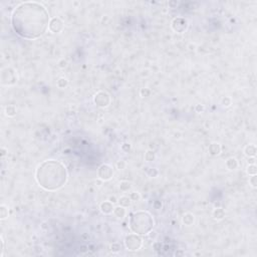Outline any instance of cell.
Instances as JSON below:
<instances>
[{"label": "cell", "instance_id": "36", "mask_svg": "<svg viewBox=\"0 0 257 257\" xmlns=\"http://www.w3.org/2000/svg\"><path fill=\"white\" fill-rule=\"evenodd\" d=\"M195 109H196V111H197V113H201V111H204V107L202 106V105H197L196 107H195Z\"/></svg>", "mask_w": 257, "mask_h": 257}, {"label": "cell", "instance_id": "21", "mask_svg": "<svg viewBox=\"0 0 257 257\" xmlns=\"http://www.w3.org/2000/svg\"><path fill=\"white\" fill-rule=\"evenodd\" d=\"M156 159V153L153 150H148L145 154V160L147 162H152Z\"/></svg>", "mask_w": 257, "mask_h": 257}, {"label": "cell", "instance_id": "38", "mask_svg": "<svg viewBox=\"0 0 257 257\" xmlns=\"http://www.w3.org/2000/svg\"><path fill=\"white\" fill-rule=\"evenodd\" d=\"M109 201H111L113 204H115V203H117V202H118V199H117V197H116V196H111V197H109Z\"/></svg>", "mask_w": 257, "mask_h": 257}, {"label": "cell", "instance_id": "43", "mask_svg": "<svg viewBox=\"0 0 257 257\" xmlns=\"http://www.w3.org/2000/svg\"><path fill=\"white\" fill-rule=\"evenodd\" d=\"M85 248H86L85 246H83V247H81V251H85V250H86Z\"/></svg>", "mask_w": 257, "mask_h": 257}, {"label": "cell", "instance_id": "37", "mask_svg": "<svg viewBox=\"0 0 257 257\" xmlns=\"http://www.w3.org/2000/svg\"><path fill=\"white\" fill-rule=\"evenodd\" d=\"M154 207H155L156 209H161L162 203H161V202H159V201H156L155 203H154Z\"/></svg>", "mask_w": 257, "mask_h": 257}, {"label": "cell", "instance_id": "26", "mask_svg": "<svg viewBox=\"0 0 257 257\" xmlns=\"http://www.w3.org/2000/svg\"><path fill=\"white\" fill-rule=\"evenodd\" d=\"M140 94H141V96H143V98H147V96H150L151 90H149L148 87H144V88H142V90H140Z\"/></svg>", "mask_w": 257, "mask_h": 257}, {"label": "cell", "instance_id": "9", "mask_svg": "<svg viewBox=\"0 0 257 257\" xmlns=\"http://www.w3.org/2000/svg\"><path fill=\"white\" fill-rule=\"evenodd\" d=\"M48 29H49V31L52 33L60 32V31H62V29H64V22L58 17L51 18L49 21V25H48Z\"/></svg>", "mask_w": 257, "mask_h": 257}, {"label": "cell", "instance_id": "22", "mask_svg": "<svg viewBox=\"0 0 257 257\" xmlns=\"http://www.w3.org/2000/svg\"><path fill=\"white\" fill-rule=\"evenodd\" d=\"M56 85L59 88H65L68 85V81H67V79H65V77H60L57 81V83H56Z\"/></svg>", "mask_w": 257, "mask_h": 257}, {"label": "cell", "instance_id": "13", "mask_svg": "<svg viewBox=\"0 0 257 257\" xmlns=\"http://www.w3.org/2000/svg\"><path fill=\"white\" fill-rule=\"evenodd\" d=\"M113 215H115L116 217H117V218L122 219V218H124V217L126 216V213H127V212H126L125 207H123V206L119 205V206H117V207L113 208Z\"/></svg>", "mask_w": 257, "mask_h": 257}, {"label": "cell", "instance_id": "40", "mask_svg": "<svg viewBox=\"0 0 257 257\" xmlns=\"http://www.w3.org/2000/svg\"><path fill=\"white\" fill-rule=\"evenodd\" d=\"M175 255L178 256V255H185V252L182 251V250H179V251H177L176 253H175Z\"/></svg>", "mask_w": 257, "mask_h": 257}, {"label": "cell", "instance_id": "4", "mask_svg": "<svg viewBox=\"0 0 257 257\" xmlns=\"http://www.w3.org/2000/svg\"><path fill=\"white\" fill-rule=\"evenodd\" d=\"M125 246L128 250L130 251H137V250L141 249L143 246V239L139 234L136 233H131L126 236L125 238Z\"/></svg>", "mask_w": 257, "mask_h": 257}, {"label": "cell", "instance_id": "39", "mask_svg": "<svg viewBox=\"0 0 257 257\" xmlns=\"http://www.w3.org/2000/svg\"><path fill=\"white\" fill-rule=\"evenodd\" d=\"M248 163H249V165H251V164H255V157H249V159H248Z\"/></svg>", "mask_w": 257, "mask_h": 257}, {"label": "cell", "instance_id": "25", "mask_svg": "<svg viewBox=\"0 0 257 257\" xmlns=\"http://www.w3.org/2000/svg\"><path fill=\"white\" fill-rule=\"evenodd\" d=\"M109 248H111V251H113V253H118L121 251V245L119 243H113Z\"/></svg>", "mask_w": 257, "mask_h": 257}, {"label": "cell", "instance_id": "5", "mask_svg": "<svg viewBox=\"0 0 257 257\" xmlns=\"http://www.w3.org/2000/svg\"><path fill=\"white\" fill-rule=\"evenodd\" d=\"M17 81L15 70L11 67H5L1 71V83L3 85H13Z\"/></svg>", "mask_w": 257, "mask_h": 257}, {"label": "cell", "instance_id": "42", "mask_svg": "<svg viewBox=\"0 0 257 257\" xmlns=\"http://www.w3.org/2000/svg\"><path fill=\"white\" fill-rule=\"evenodd\" d=\"M169 5L172 6V5H178V3L177 2H169Z\"/></svg>", "mask_w": 257, "mask_h": 257}, {"label": "cell", "instance_id": "28", "mask_svg": "<svg viewBox=\"0 0 257 257\" xmlns=\"http://www.w3.org/2000/svg\"><path fill=\"white\" fill-rule=\"evenodd\" d=\"M116 166H117V169L119 170H124L126 168V166H127V164H126L125 161H123V160H121V161H118L117 164H116Z\"/></svg>", "mask_w": 257, "mask_h": 257}, {"label": "cell", "instance_id": "20", "mask_svg": "<svg viewBox=\"0 0 257 257\" xmlns=\"http://www.w3.org/2000/svg\"><path fill=\"white\" fill-rule=\"evenodd\" d=\"M120 190L122 191V192H128V190L131 189V183L128 182V181H122L121 183H120Z\"/></svg>", "mask_w": 257, "mask_h": 257}, {"label": "cell", "instance_id": "31", "mask_svg": "<svg viewBox=\"0 0 257 257\" xmlns=\"http://www.w3.org/2000/svg\"><path fill=\"white\" fill-rule=\"evenodd\" d=\"M222 105L224 107H230L231 106V98L229 96H225L222 100Z\"/></svg>", "mask_w": 257, "mask_h": 257}, {"label": "cell", "instance_id": "11", "mask_svg": "<svg viewBox=\"0 0 257 257\" xmlns=\"http://www.w3.org/2000/svg\"><path fill=\"white\" fill-rule=\"evenodd\" d=\"M208 151H209V154L211 156H218L220 155L222 148H221V145L219 143H212V144H210Z\"/></svg>", "mask_w": 257, "mask_h": 257}, {"label": "cell", "instance_id": "12", "mask_svg": "<svg viewBox=\"0 0 257 257\" xmlns=\"http://www.w3.org/2000/svg\"><path fill=\"white\" fill-rule=\"evenodd\" d=\"M183 224L186 225V226H191L193 225V223L195 222V216L192 213H186L183 216L182 218Z\"/></svg>", "mask_w": 257, "mask_h": 257}, {"label": "cell", "instance_id": "29", "mask_svg": "<svg viewBox=\"0 0 257 257\" xmlns=\"http://www.w3.org/2000/svg\"><path fill=\"white\" fill-rule=\"evenodd\" d=\"M162 248H163V244H162L161 242L155 241L153 243V249L156 250V251H159V250H161Z\"/></svg>", "mask_w": 257, "mask_h": 257}, {"label": "cell", "instance_id": "18", "mask_svg": "<svg viewBox=\"0 0 257 257\" xmlns=\"http://www.w3.org/2000/svg\"><path fill=\"white\" fill-rule=\"evenodd\" d=\"M8 207L6 205H1L0 206V219L4 220L8 217Z\"/></svg>", "mask_w": 257, "mask_h": 257}, {"label": "cell", "instance_id": "33", "mask_svg": "<svg viewBox=\"0 0 257 257\" xmlns=\"http://www.w3.org/2000/svg\"><path fill=\"white\" fill-rule=\"evenodd\" d=\"M58 65H59L60 68H64V67H66L67 65V62L66 59H64V58H62V59H60L59 62H58Z\"/></svg>", "mask_w": 257, "mask_h": 257}, {"label": "cell", "instance_id": "10", "mask_svg": "<svg viewBox=\"0 0 257 257\" xmlns=\"http://www.w3.org/2000/svg\"><path fill=\"white\" fill-rule=\"evenodd\" d=\"M113 208H115L113 207V204L111 203V201H104L102 202L100 205V210L102 211L103 214H106V215L113 213Z\"/></svg>", "mask_w": 257, "mask_h": 257}, {"label": "cell", "instance_id": "14", "mask_svg": "<svg viewBox=\"0 0 257 257\" xmlns=\"http://www.w3.org/2000/svg\"><path fill=\"white\" fill-rule=\"evenodd\" d=\"M256 152H257V150H256L255 145H247V146L244 148V154H245L248 158L255 157Z\"/></svg>", "mask_w": 257, "mask_h": 257}, {"label": "cell", "instance_id": "1", "mask_svg": "<svg viewBox=\"0 0 257 257\" xmlns=\"http://www.w3.org/2000/svg\"><path fill=\"white\" fill-rule=\"evenodd\" d=\"M49 13L42 4L22 2L11 14V25L16 34L25 39H36L46 32Z\"/></svg>", "mask_w": 257, "mask_h": 257}, {"label": "cell", "instance_id": "7", "mask_svg": "<svg viewBox=\"0 0 257 257\" xmlns=\"http://www.w3.org/2000/svg\"><path fill=\"white\" fill-rule=\"evenodd\" d=\"M98 176L100 180L103 181H109L113 178V168L109 165V164H103L100 166L98 170Z\"/></svg>", "mask_w": 257, "mask_h": 257}, {"label": "cell", "instance_id": "32", "mask_svg": "<svg viewBox=\"0 0 257 257\" xmlns=\"http://www.w3.org/2000/svg\"><path fill=\"white\" fill-rule=\"evenodd\" d=\"M122 150H123L124 152H126V153H128V152H130L131 150V145L128 144V143H124L123 145H122Z\"/></svg>", "mask_w": 257, "mask_h": 257}, {"label": "cell", "instance_id": "8", "mask_svg": "<svg viewBox=\"0 0 257 257\" xmlns=\"http://www.w3.org/2000/svg\"><path fill=\"white\" fill-rule=\"evenodd\" d=\"M172 28L174 31L178 33H183L188 28V21L185 18H175L172 21Z\"/></svg>", "mask_w": 257, "mask_h": 257}, {"label": "cell", "instance_id": "24", "mask_svg": "<svg viewBox=\"0 0 257 257\" xmlns=\"http://www.w3.org/2000/svg\"><path fill=\"white\" fill-rule=\"evenodd\" d=\"M128 197H130L131 200H132V201H134V202H138L139 200L141 199V195H140V193H139V192H132L130 194V196H128Z\"/></svg>", "mask_w": 257, "mask_h": 257}, {"label": "cell", "instance_id": "6", "mask_svg": "<svg viewBox=\"0 0 257 257\" xmlns=\"http://www.w3.org/2000/svg\"><path fill=\"white\" fill-rule=\"evenodd\" d=\"M111 96L107 92H98L94 96V103L98 107H107L111 105Z\"/></svg>", "mask_w": 257, "mask_h": 257}, {"label": "cell", "instance_id": "15", "mask_svg": "<svg viewBox=\"0 0 257 257\" xmlns=\"http://www.w3.org/2000/svg\"><path fill=\"white\" fill-rule=\"evenodd\" d=\"M226 167H227V169L230 170V171L236 170L238 168V161L233 157L229 158V159H227V161H226Z\"/></svg>", "mask_w": 257, "mask_h": 257}, {"label": "cell", "instance_id": "19", "mask_svg": "<svg viewBox=\"0 0 257 257\" xmlns=\"http://www.w3.org/2000/svg\"><path fill=\"white\" fill-rule=\"evenodd\" d=\"M5 113H6V116H7V117H10V118L14 117V116L16 115V107L14 106H11V105H10V106H8V107H6Z\"/></svg>", "mask_w": 257, "mask_h": 257}, {"label": "cell", "instance_id": "35", "mask_svg": "<svg viewBox=\"0 0 257 257\" xmlns=\"http://www.w3.org/2000/svg\"><path fill=\"white\" fill-rule=\"evenodd\" d=\"M148 235H149V237L151 238V239H155L156 237H157V232H156L155 230H151L150 232L148 233Z\"/></svg>", "mask_w": 257, "mask_h": 257}, {"label": "cell", "instance_id": "3", "mask_svg": "<svg viewBox=\"0 0 257 257\" xmlns=\"http://www.w3.org/2000/svg\"><path fill=\"white\" fill-rule=\"evenodd\" d=\"M154 218L148 211H137L134 212L130 217L128 226L132 232L139 235H146L153 230Z\"/></svg>", "mask_w": 257, "mask_h": 257}, {"label": "cell", "instance_id": "16", "mask_svg": "<svg viewBox=\"0 0 257 257\" xmlns=\"http://www.w3.org/2000/svg\"><path fill=\"white\" fill-rule=\"evenodd\" d=\"M212 216H213L214 219H217V220H221V219H223L225 217V211L224 209H222V208H215V209L213 210V212H212Z\"/></svg>", "mask_w": 257, "mask_h": 257}, {"label": "cell", "instance_id": "23", "mask_svg": "<svg viewBox=\"0 0 257 257\" xmlns=\"http://www.w3.org/2000/svg\"><path fill=\"white\" fill-rule=\"evenodd\" d=\"M257 173V167L255 164H251L247 167V174L250 175V176H253V175H256Z\"/></svg>", "mask_w": 257, "mask_h": 257}, {"label": "cell", "instance_id": "17", "mask_svg": "<svg viewBox=\"0 0 257 257\" xmlns=\"http://www.w3.org/2000/svg\"><path fill=\"white\" fill-rule=\"evenodd\" d=\"M131 202H132V200H131V198L128 197V196H123V197H121L119 200H118L119 205L123 206V207H125V208H127L131 205Z\"/></svg>", "mask_w": 257, "mask_h": 257}, {"label": "cell", "instance_id": "34", "mask_svg": "<svg viewBox=\"0 0 257 257\" xmlns=\"http://www.w3.org/2000/svg\"><path fill=\"white\" fill-rule=\"evenodd\" d=\"M4 248H5V242H4V239H3V237H2L1 236V254H0V256H3V254H4Z\"/></svg>", "mask_w": 257, "mask_h": 257}, {"label": "cell", "instance_id": "27", "mask_svg": "<svg viewBox=\"0 0 257 257\" xmlns=\"http://www.w3.org/2000/svg\"><path fill=\"white\" fill-rule=\"evenodd\" d=\"M249 183L253 188H256L257 187V177L256 175H253L249 178Z\"/></svg>", "mask_w": 257, "mask_h": 257}, {"label": "cell", "instance_id": "30", "mask_svg": "<svg viewBox=\"0 0 257 257\" xmlns=\"http://www.w3.org/2000/svg\"><path fill=\"white\" fill-rule=\"evenodd\" d=\"M148 175L150 177H153V178H156V177H158V175H159V171H158L157 169H150L148 171Z\"/></svg>", "mask_w": 257, "mask_h": 257}, {"label": "cell", "instance_id": "2", "mask_svg": "<svg viewBox=\"0 0 257 257\" xmlns=\"http://www.w3.org/2000/svg\"><path fill=\"white\" fill-rule=\"evenodd\" d=\"M35 180L44 190L56 191L62 188L66 183V168L59 161H44L37 167L35 172Z\"/></svg>", "mask_w": 257, "mask_h": 257}, {"label": "cell", "instance_id": "41", "mask_svg": "<svg viewBox=\"0 0 257 257\" xmlns=\"http://www.w3.org/2000/svg\"><path fill=\"white\" fill-rule=\"evenodd\" d=\"M1 152H2V153H1V156H2V157H4V156H5V154H6V152H7V151H6V149L2 148Z\"/></svg>", "mask_w": 257, "mask_h": 257}]
</instances>
